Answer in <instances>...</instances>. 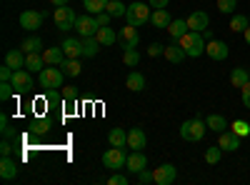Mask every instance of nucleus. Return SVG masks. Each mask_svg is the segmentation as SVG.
Returning <instances> with one entry per match:
<instances>
[{
    "instance_id": "obj_6",
    "label": "nucleus",
    "mask_w": 250,
    "mask_h": 185,
    "mask_svg": "<svg viewBox=\"0 0 250 185\" xmlns=\"http://www.w3.org/2000/svg\"><path fill=\"white\" fill-rule=\"evenodd\" d=\"M125 163H128V153H125V148H115V145H110V150L103 153V165L110 168V170L123 168Z\"/></svg>"
},
{
    "instance_id": "obj_43",
    "label": "nucleus",
    "mask_w": 250,
    "mask_h": 185,
    "mask_svg": "<svg viewBox=\"0 0 250 185\" xmlns=\"http://www.w3.org/2000/svg\"><path fill=\"white\" fill-rule=\"evenodd\" d=\"M95 20H98V28H105V25H110L113 15H110L108 10H103V13H98V15H95Z\"/></svg>"
},
{
    "instance_id": "obj_46",
    "label": "nucleus",
    "mask_w": 250,
    "mask_h": 185,
    "mask_svg": "<svg viewBox=\"0 0 250 185\" xmlns=\"http://www.w3.org/2000/svg\"><path fill=\"white\" fill-rule=\"evenodd\" d=\"M62 98H65V103H78L75 88H62Z\"/></svg>"
},
{
    "instance_id": "obj_33",
    "label": "nucleus",
    "mask_w": 250,
    "mask_h": 185,
    "mask_svg": "<svg viewBox=\"0 0 250 185\" xmlns=\"http://www.w3.org/2000/svg\"><path fill=\"white\" fill-rule=\"evenodd\" d=\"M248 25H250V18H248V15L233 13V18H230V30H233V33H243Z\"/></svg>"
},
{
    "instance_id": "obj_51",
    "label": "nucleus",
    "mask_w": 250,
    "mask_h": 185,
    "mask_svg": "<svg viewBox=\"0 0 250 185\" xmlns=\"http://www.w3.org/2000/svg\"><path fill=\"white\" fill-rule=\"evenodd\" d=\"M148 3H150V8L155 10V8H168L170 0H148Z\"/></svg>"
},
{
    "instance_id": "obj_28",
    "label": "nucleus",
    "mask_w": 250,
    "mask_h": 185,
    "mask_svg": "<svg viewBox=\"0 0 250 185\" xmlns=\"http://www.w3.org/2000/svg\"><path fill=\"white\" fill-rule=\"evenodd\" d=\"M95 38L100 40V45H115L118 43V33L113 30V28H98V33H95Z\"/></svg>"
},
{
    "instance_id": "obj_32",
    "label": "nucleus",
    "mask_w": 250,
    "mask_h": 185,
    "mask_svg": "<svg viewBox=\"0 0 250 185\" xmlns=\"http://www.w3.org/2000/svg\"><path fill=\"white\" fill-rule=\"evenodd\" d=\"M248 80H250V70H248V68H233V73H230V83H233L235 88H243Z\"/></svg>"
},
{
    "instance_id": "obj_55",
    "label": "nucleus",
    "mask_w": 250,
    "mask_h": 185,
    "mask_svg": "<svg viewBox=\"0 0 250 185\" xmlns=\"http://www.w3.org/2000/svg\"><path fill=\"white\" fill-rule=\"evenodd\" d=\"M248 18H250V15H248Z\"/></svg>"
},
{
    "instance_id": "obj_19",
    "label": "nucleus",
    "mask_w": 250,
    "mask_h": 185,
    "mask_svg": "<svg viewBox=\"0 0 250 185\" xmlns=\"http://www.w3.org/2000/svg\"><path fill=\"white\" fill-rule=\"evenodd\" d=\"M25 53L20 50V48H15V50H8L5 53V65H10L13 70H20V68H25Z\"/></svg>"
},
{
    "instance_id": "obj_22",
    "label": "nucleus",
    "mask_w": 250,
    "mask_h": 185,
    "mask_svg": "<svg viewBox=\"0 0 250 185\" xmlns=\"http://www.w3.org/2000/svg\"><path fill=\"white\" fill-rule=\"evenodd\" d=\"M125 88L133 90V93L145 90V75H143V73H138V70H133L128 78H125Z\"/></svg>"
},
{
    "instance_id": "obj_7",
    "label": "nucleus",
    "mask_w": 250,
    "mask_h": 185,
    "mask_svg": "<svg viewBox=\"0 0 250 185\" xmlns=\"http://www.w3.org/2000/svg\"><path fill=\"white\" fill-rule=\"evenodd\" d=\"M175 178H178V170H175L173 163H163V165H158L153 170V183L155 185H173Z\"/></svg>"
},
{
    "instance_id": "obj_36",
    "label": "nucleus",
    "mask_w": 250,
    "mask_h": 185,
    "mask_svg": "<svg viewBox=\"0 0 250 185\" xmlns=\"http://www.w3.org/2000/svg\"><path fill=\"white\" fill-rule=\"evenodd\" d=\"M48 130H50V120H45V118L33 120V125H30V133L33 135H45Z\"/></svg>"
},
{
    "instance_id": "obj_12",
    "label": "nucleus",
    "mask_w": 250,
    "mask_h": 185,
    "mask_svg": "<svg viewBox=\"0 0 250 185\" xmlns=\"http://www.w3.org/2000/svg\"><path fill=\"white\" fill-rule=\"evenodd\" d=\"M240 135H235L233 130H223V133H218V145L225 150V153H235L238 148H240Z\"/></svg>"
},
{
    "instance_id": "obj_15",
    "label": "nucleus",
    "mask_w": 250,
    "mask_h": 185,
    "mask_svg": "<svg viewBox=\"0 0 250 185\" xmlns=\"http://www.w3.org/2000/svg\"><path fill=\"white\" fill-rule=\"evenodd\" d=\"M185 20H188V28H190V30H198V33H203V30L208 28V23H210V18H208V13H203V10L190 13Z\"/></svg>"
},
{
    "instance_id": "obj_40",
    "label": "nucleus",
    "mask_w": 250,
    "mask_h": 185,
    "mask_svg": "<svg viewBox=\"0 0 250 185\" xmlns=\"http://www.w3.org/2000/svg\"><path fill=\"white\" fill-rule=\"evenodd\" d=\"M230 130H233L235 135H240V138H248V135H250V123H248V120H235L233 125H230Z\"/></svg>"
},
{
    "instance_id": "obj_49",
    "label": "nucleus",
    "mask_w": 250,
    "mask_h": 185,
    "mask_svg": "<svg viewBox=\"0 0 250 185\" xmlns=\"http://www.w3.org/2000/svg\"><path fill=\"white\" fill-rule=\"evenodd\" d=\"M163 50H165V45H160V43H153V45L148 48V55H150V58H158V55H163Z\"/></svg>"
},
{
    "instance_id": "obj_16",
    "label": "nucleus",
    "mask_w": 250,
    "mask_h": 185,
    "mask_svg": "<svg viewBox=\"0 0 250 185\" xmlns=\"http://www.w3.org/2000/svg\"><path fill=\"white\" fill-rule=\"evenodd\" d=\"M0 178L3 180H15L18 178V163L10 155H3V160H0Z\"/></svg>"
},
{
    "instance_id": "obj_34",
    "label": "nucleus",
    "mask_w": 250,
    "mask_h": 185,
    "mask_svg": "<svg viewBox=\"0 0 250 185\" xmlns=\"http://www.w3.org/2000/svg\"><path fill=\"white\" fill-rule=\"evenodd\" d=\"M105 5H108V0H83V8H85L90 15L103 13V10H105Z\"/></svg>"
},
{
    "instance_id": "obj_30",
    "label": "nucleus",
    "mask_w": 250,
    "mask_h": 185,
    "mask_svg": "<svg viewBox=\"0 0 250 185\" xmlns=\"http://www.w3.org/2000/svg\"><path fill=\"white\" fill-rule=\"evenodd\" d=\"M60 70L65 73L68 78H78L80 70H83V65L78 63V58H65V60H62V65H60Z\"/></svg>"
},
{
    "instance_id": "obj_53",
    "label": "nucleus",
    "mask_w": 250,
    "mask_h": 185,
    "mask_svg": "<svg viewBox=\"0 0 250 185\" xmlns=\"http://www.w3.org/2000/svg\"><path fill=\"white\" fill-rule=\"evenodd\" d=\"M243 38H245V43H248V45H250V25H248V28H245V30H243Z\"/></svg>"
},
{
    "instance_id": "obj_17",
    "label": "nucleus",
    "mask_w": 250,
    "mask_h": 185,
    "mask_svg": "<svg viewBox=\"0 0 250 185\" xmlns=\"http://www.w3.org/2000/svg\"><path fill=\"white\" fill-rule=\"evenodd\" d=\"M60 48H62V53H65V58H80L83 55V40H78V38H65L60 43Z\"/></svg>"
},
{
    "instance_id": "obj_9",
    "label": "nucleus",
    "mask_w": 250,
    "mask_h": 185,
    "mask_svg": "<svg viewBox=\"0 0 250 185\" xmlns=\"http://www.w3.org/2000/svg\"><path fill=\"white\" fill-rule=\"evenodd\" d=\"M45 20V13H35V10H23L20 13V28L28 30V33H35Z\"/></svg>"
},
{
    "instance_id": "obj_24",
    "label": "nucleus",
    "mask_w": 250,
    "mask_h": 185,
    "mask_svg": "<svg viewBox=\"0 0 250 185\" xmlns=\"http://www.w3.org/2000/svg\"><path fill=\"white\" fill-rule=\"evenodd\" d=\"M80 40H83V58H95L98 50H100V40H98L95 35H90V38H80Z\"/></svg>"
},
{
    "instance_id": "obj_18",
    "label": "nucleus",
    "mask_w": 250,
    "mask_h": 185,
    "mask_svg": "<svg viewBox=\"0 0 250 185\" xmlns=\"http://www.w3.org/2000/svg\"><path fill=\"white\" fill-rule=\"evenodd\" d=\"M163 58L168 60V63H175V65H178L180 60H183V58H188V55H185V50L180 48V43H178V40H173L170 45H165V50H163Z\"/></svg>"
},
{
    "instance_id": "obj_39",
    "label": "nucleus",
    "mask_w": 250,
    "mask_h": 185,
    "mask_svg": "<svg viewBox=\"0 0 250 185\" xmlns=\"http://www.w3.org/2000/svg\"><path fill=\"white\" fill-rule=\"evenodd\" d=\"M13 95H15V88H13V83H10V80H0V100H3V103H8Z\"/></svg>"
},
{
    "instance_id": "obj_48",
    "label": "nucleus",
    "mask_w": 250,
    "mask_h": 185,
    "mask_svg": "<svg viewBox=\"0 0 250 185\" xmlns=\"http://www.w3.org/2000/svg\"><path fill=\"white\" fill-rule=\"evenodd\" d=\"M240 90H243V105L250 110V80H248V83H245Z\"/></svg>"
},
{
    "instance_id": "obj_3",
    "label": "nucleus",
    "mask_w": 250,
    "mask_h": 185,
    "mask_svg": "<svg viewBox=\"0 0 250 185\" xmlns=\"http://www.w3.org/2000/svg\"><path fill=\"white\" fill-rule=\"evenodd\" d=\"M205 130H208L205 120L195 115V118L185 120L183 125H180V138H183V140H188V143H198V140H203Z\"/></svg>"
},
{
    "instance_id": "obj_50",
    "label": "nucleus",
    "mask_w": 250,
    "mask_h": 185,
    "mask_svg": "<svg viewBox=\"0 0 250 185\" xmlns=\"http://www.w3.org/2000/svg\"><path fill=\"white\" fill-rule=\"evenodd\" d=\"M13 73H15V70H13L10 65H3V68H0V80H10Z\"/></svg>"
},
{
    "instance_id": "obj_14",
    "label": "nucleus",
    "mask_w": 250,
    "mask_h": 185,
    "mask_svg": "<svg viewBox=\"0 0 250 185\" xmlns=\"http://www.w3.org/2000/svg\"><path fill=\"white\" fill-rule=\"evenodd\" d=\"M125 168H128V173L138 175L143 168H148V158H145L140 150H133V153H128V163H125Z\"/></svg>"
},
{
    "instance_id": "obj_1",
    "label": "nucleus",
    "mask_w": 250,
    "mask_h": 185,
    "mask_svg": "<svg viewBox=\"0 0 250 185\" xmlns=\"http://www.w3.org/2000/svg\"><path fill=\"white\" fill-rule=\"evenodd\" d=\"M178 43H180V48L185 50V55L188 58H200L203 53H205V38H203V33H198V30H188L180 40H178Z\"/></svg>"
},
{
    "instance_id": "obj_29",
    "label": "nucleus",
    "mask_w": 250,
    "mask_h": 185,
    "mask_svg": "<svg viewBox=\"0 0 250 185\" xmlns=\"http://www.w3.org/2000/svg\"><path fill=\"white\" fill-rule=\"evenodd\" d=\"M108 143L115 145V148H125V145H128V133H125L123 128H113L108 133Z\"/></svg>"
},
{
    "instance_id": "obj_11",
    "label": "nucleus",
    "mask_w": 250,
    "mask_h": 185,
    "mask_svg": "<svg viewBox=\"0 0 250 185\" xmlns=\"http://www.w3.org/2000/svg\"><path fill=\"white\" fill-rule=\"evenodd\" d=\"M10 83H13L15 93H28V90L33 88L30 70H28V68H20V70H15V73H13V78H10Z\"/></svg>"
},
{
    "instance_id": "obj_4",
    "label": "nucleus",
    "mask_w": 250,
    "mask_h": 185,
    "mask_svg": "<svg viewBox=\"0 0 250 185\" xmlns=\"http://www.w3.org/2000/svg\"><path fill=\"white\" fill-rule=\"evenodd\" d=\"M150 3H133L128 5V10H125V20H128V25H145V23H150Z\"/></svg>"
},
{
    "instance_id": "obj_47",
    "label": "nucleus",
    "mask_w": 250,
    "mask_h": 185,
    "mask_svg": "<svg viewBox=\"0 0 250 185\" xmlns=\"http://www.w3.org/2000/svg\"><path fill=\"white\" fill-rule=\"evenodd\" d=\"M13 153V143L10 138H3V143H0V155H10Z\"/></svg>"
},
{
    "instance_id": "obj_25",
    "label": "nucleus",
    "mask_w": 250,
    "mask_h": 185,
    "mask_svg": "<svg viewBox=\"0 0 250 185\" xmlns=\"http://www.w3.org/2000/svg\"><path fill=\"white\" fill-rule=\"evenodd\" d=\"M25 68L30 70V73H40L45 68V58H43V53H28V58H25Z\"/></svg>"
},
{
    "instance_id": "obj_45",
    "label": "nucleus",
    "mask_w": 250,
    "mask_h": 185,
    "mask_svg": "<svg viewBox=\"0 0 250 185\" xmlns=\"http://www.w3.org/2000/svg\"><path fill=\"white\" fill-rule=\"evenodd\" d=\"M108 183H110V185H128L130 178H125V175H120V173H113V175L108 178Z\"/></svg>"
},
{
    "instance_id": "obj_21",
    "label": "nucleus",
    "mask_w": 250,
    "mask_h": 185,
    "mask_svg": "<svg viewBox=\"0 0 250 185\" xmlns=\"http://www.w3.org/2000/svg\"><path fill=\"white\" fill-rule=\"evenodd\" d=\"M170 13H168V8H155L153 10V15H150V23H153V28H168L170 25Z\"/></svg>"
},
{
    "instance_id": "obj_37",
    "label": "nucleus",
    "mask_w": 250,
    "mask_h": 185,
    "mask_svg": "<svg viewBox=\"0 0 250 185\" xmlns=\"http://www.w3.org/2000/svg\"><path fill=\"white\" fill-rule=\"evenodd\" d=\"M123 63L128 65V68H135V65L140 63V53H138L135 48H130V50H123Z\"/></svg>"
},
{
    "instance_id": "obj_27",
    "label": "nucleus",
    "mask_w": 250,
    "mask_h": 185,
    "mask_svg": "<svg viewBox=\"0 0 250 185\" xmlns=\"http://www.w3.org/2000/svg\"><path fill=\"white\" fill-rule=\"evenodd\" d=\"M43 58H45V65H62L65 53H62V48H48L43 50Z\"/></svg>"
},
{
    "instance_id": "obj_20",
    "label": "nucleus",
    "mask_w": 250,
    "mask_h": 185,
    "mask_svg": "<svg viewBox=\"0 0 250 185\" xmlns=\"http://www.w3.org/2000/svg\"><path fill=\"white\" fill-rule=\"evenodd\" d=\"M145 143H148V138H145L143 128H130V130H128V148H133V150H143V148H145Z\"/></svg>"
},
{
    "instance_id": "obj_42",
    "label": "nucleus",
    "mask_w": 250,
    "mask_h": 185,
    "mask_svg": "<svg viewBox=\"0 0 250 185\" xmlns=\"http://www.w3.org/2000/svg\"><path fill=\"white\" fill-rule=\"evenodd\" d=\"M0 133H3V138H13L15 135V130H13V125H10V120H8L5 113L0 115Z\"/></svg>"
},
{
    "instance_id": "obj_52",
    "label": "nucleus",
    "mask_w": 250,
    "mask_h": 185,
    "mask_svg": "<svg viewBox=\"0 0 250 185\" xmlns=\"http://www.w3.org/2000/svg\"><path fill=\"white\" fill-rule=\"evenodd\" d=\"M45 100H48V103H55V105H58V103H60V95H58L55 90H48V95H45Z\"/></svg>"
},
{
    "instance_id": "obj_13",
    "label": "nucleus",
    "mask_w": 250,
    "mask_h": 185,
    "mask_svg": "<svg viewBox=\"0 0 250 185\" xmlns=\"http://www.w3.org/2000/svg\"><path fill=\"white\" fill-rule=\"evenodd\" d=\"M205 53L210 55L213 60H225L230 50H228V43H225V40H215V38H213V40H208Z\"/></svg>"
},
{
    "instance_id": "obj_54",
    "label": "nucleus",
    "mask_w": 250,
    "mask_h": 185,
    "mask_svg": "<svg viewBox=\"0 0 250 185\" xmlns=\"http://www.w3.org/2000/svg\"><path fill=\"white\" fill-rule=\"evenodd\" d=\"M50 3H53L55 8H60V5H68V0H50Z\"/></svg>"
},
{
    "instance_id": "obj_5",
    "label": "nucleus",
    "mask_w": 250,
    "mask_h": 185,
    "mask_svg": "<svg viewBox=\"0 0 250 185\" xmlns=\"http://www.w3.org/2000/svg\"><path fill=\"white\" fill-rule=\"evenodd\" d=\"M53 20H55L58 30L68 33L70 28H75V20H78V15H75V10H73V8H68V5H60V8H55Z\"/></svg>"
},
{
    "instance_id": "obj_35",
    "label": "nucleus",
    "mask_w": 250,
    "mask_h": 185,
    "mask_svg": "<svg viewBox=\"0 0 250 185\" xmlns=\"http://www.w3.org/2000/svg\"><path fill=\"white\" fill-rule=\"evenodd\" d=\"M220 158H223V148L220 145H213V148L205 150V163H208V165H218Z\"/></svg>"
},
{
    "instance_id": "obj_38",
    "label": "nucleus",
    "mask_w": 250,
    "mask_h": 185,
    "mask_svg": "<svg viewBox=\"0 0 250 185\" xmlns=\"http://www.w3.org/2000/svg\"><path fill=\"white\" fill-rule=\"evenodd\" d=\"M105 10H108V13H110L113 18H120V15H125V10H128V5H123L120 0H108Z\"/></svg>"
},
{
    "instance_id": "obj_2",
    "label": "nucleus",
    "mask_w": 250,
    "mask_h": 185,
    "mask_svg": "<svg viewBox=\"0 0 250 185\" xmlns=\"http://www.w3.org/2000/svg\"><path fill=\"white\" fill-rule=\"evenodd\" d=\"M62 78H65V73L60 70V65H45L38 73V83L45 90H58L62 85Z\"/></svg>"
},
{
    "instance_id": "obj_31",
    "label": "nucleus",
    "mask_w": 250,
    "mask_h": 185,
    "mask_svg": "<svg viewBox=\"0 0 250 185\" xmlns=\"http://www.w3.org/2000/svg\"><path fill=\"white\" fill-rule=\"evenodd\" d=\"M40 48H43V40H40L38 35H30V38H25L23 43H20V50H23L25 55L28 53H40Z\"/></svg>"
},
{
    "instance_id": "obj_26",
    "label": "nucleus",
    "mask_w": 250,
    "mask_h": 185,
    "mask_svg": "<svg viewBox=\"0 0 250 185\" xmlns=\"http://www.w3.org/2000/svg\"><path fill=\"white\" fill-rule=\"evenodd\" d=\"M165 30L170 33V38H173V40H180V38H183L188 30H190V28H188V20H178V18H175V20H170V25L165 28Z\"/></svg>"
},
{
    "instance_id": "obj_8",
    "label": "nucleus",
    "mask_w": 250,
    "mask_h": 185,
    "mask_svg": "<svg viewBox=\"0 0 250 185\" xmlns=\"http://www.w3.org/2000/svg\"><path fill=\"white\" fill-rule=\"evenodd\" d=\"M138 43H140V33H138L135 25H125V28H120V33H118V45H120L123 50L138 48Z\"/></svg>"
},
{
    "instance_id": "obj_10",
    "label": "nucleus",
    "mask_w": 250,
    "mask_h": 185,
    "mask_svg": "<svg viewBox=\"0 0 250 185\" xmlns=\"http://www.w3.org/2000/svg\"><path fill=\"white\" fill-rule=\"evenodd\" d=\"M75 33H78L80 38L95 35V33H98V20H95L93 15H78V20H75Z\"/></svg>"
},
{
    "instance_id": "obj_41",
    "label": "nucleus",
    "mask_w": 250,
    "mask_h": 185,
    "mask_svg": "<svg viewBox=\"0 0 250 185\" xmlns=\"http://www.w3.org/2000/svg\"><path fill=\"white\" fill-rule=\"evenodd\" d=\"M235 8H238V0H218V10L225 15H233Z\"/></svg>"
},
{
    "instance_id": "obj_44",
    "label": "nucleus",
    "mask_w": 250,
    "mask_h": 185,
    "mask_svg": "<svg viewBox=\"0 0 250 185\" xmlns=\"http://www.w3.org/2000/svg\"><path fill=\"white\" fill-rule=\"evenodd\" d=\"M135 180H138L140 185H148V183H153V173H150L148 168H143V170L135 175Z\"/></svg>"
},
{
    "instance_id": "obj_23",
    "label": "nucleus",
    "mask_w": 250,
    "mask_h": 185,
    "mask_svg": "<svg viewBox=\"0 0 250 185\" xmlns=\"http://www.w3.org/2000/svg\"><path fill=\"white\" fill-rule=\"evenodd\" d=\"M205 125H208V130H213V133H223V130L230 128V125H228V120H225L223 115H218V113L208 115V118H205Z\"/></svg>"
}]
</instances>
